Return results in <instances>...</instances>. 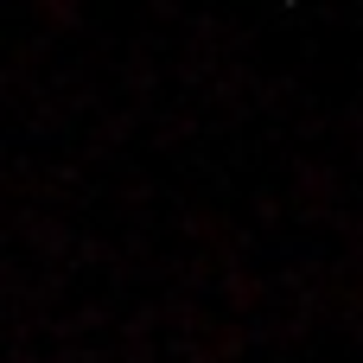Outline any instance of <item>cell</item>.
<instances>
[{
	"mask_svg": "<svg viewBox=\"0 0 363 363\" xmlns=\"http://www.w3.org/2000/svg\"><path fill=\"white\" fill-rule=\"evenodd\" d=\"M38 19H45V26H77V6H64V0L51 6V0H45V6H38Z\"/></svg>",
	"mask_w": 363,
	"mask_h": 363,
	"instance_id": "obj_3",
	"label": "cell"
},
{
	"mask_svg": "<svg viewBox=\"0 0 363 363\" xmlns=\"http://www.w3.org/2000/svg\"><path fill=\"white\" fill-rule=\"evenodd\" d=\"M262 300H268V281H262V274H249V268H236V274H223V306H230L236 319H249V313H262Z\"/></svg>",
	"mask_w": 363,
	"mask_h": 363,
	"instance_id": "obj_2",
	"label": "cell"
},
{
	"mask_svg": "<svg viewBox=\"0 0 363 363\" xmlns=\"http://www.w3.org/2000/svg\"><path fill=\"white\" fill-rule=\"evenodd\" d=\"M332 204H338V172L319 166V160H300V166H294V211H300L306 223H325Z\"/></svg>",
	"mask_w": 363,
	"mask_h": 363,
	"instance_id": "obj_1",
	"label": "cell"
}]
</instances>
